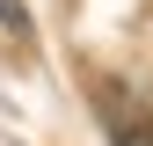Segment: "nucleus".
Returning a JSON list of instances; mask_svg holds the SVG:
<instances>
[{
  "label": "nucleus",
  "mask_w": 153,
  "mask_h": 146,
  "mask_svg": "<svg viewBox=\"0 0 153 146\" xmlns=\"http://www.w3.org/2000/svg\"><path fill=\"white\" fill-rule=\"evenodd\" d=\"M117 146H153V117H139V124H124V132H117Z\"/></svg>",
  "instance_id": "nucleus-1"
}]
</instances>
